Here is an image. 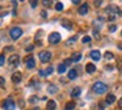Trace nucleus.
<instances>
[{"mask_svg":"<svg viewBox=\"0 0 122 110\" xmlns=\"http://www.w3.org/2000/svg\"><path fill=\"white\" fill-rule=\"evenodd\" d=\"M55 9L58 10V12H59V10H62V9H63V4H62V3H56V5H55Z\"/></svg>","mask_w":122,"mask_h":110,"instance_id":"4be33fe9","label":"nucleus"},{"mask_svg":"<svg viewBox=\"0 0 122 110\" xmlns=\"http://www.w3.org/2000/svg\"><path fill=\"white\" fill-rule=\"evenodd\" d=\"M21 80H22V75H21V72H15L13 75H12V81H13L15 84H19Z\"/></svg>","mask_w":122,"mask_h":110,"instance_id":"6e6552de","label":"nucleus"},{"mask_svg":"<svg viewBox=\"0 0 122 110\" xmlns=\"http://www.w3.org/2000/svg\"><path fill=\"white\" fill-rule=\"evenodd\" d=\"M63 26H64L66 29H72V24L68 22L67 20H63Z\"/></svg>","mask_w":122,"mask_h":110,"instance_id":"aec40b11","label":"nucleus"},{"mask_svg":"<svg viewBox=\"0 0 122 110\" xmlns=\"http://www.w3.org/2000/svg\"><path fill=\"white\" fill-rule=\"evenodd\" d=\"M47 90H49V93H51V94H54V93H56L58 92V88H56L55 85H49V88H47Z\"/></svg>","mask_w":122,"mask_h":110,"instance_id":"a211bd4d","label":"nucleus"},{"mask_svg":"<svg viewBox=\"0 0 122 110\" xmlns=\"http://www.w3.org/2000/svg\"><path fill=\"white\" fill-rule=\"evenodd\" d=\"M118 105H119V107H122V98L118 101Z\"/></svg>","mask_w":122,"mask_h":110,"instance_id":"f704fd0d","label":"nucleus"},{"mask_svg":"<svg viewBox=\"0 0 122 110\" xmlns=\"http://www.w3.org/2000/svg\"><path fill=\"white\" fill-rule=\"evenodd\" d=\"M43 4H45V5H46V7H49V5H50V4H51V1H43Z\"/></svg>","mask_w":122,"mask_h":110,"instance_id":"473e14b6","label":"nucleus"},{"mask_svg":"<svg viewBox=\"0 0 122 110\" xmlns=\"http://www.w3.org/2000/svg\"><path fill=\"white\" fill-rule=\"evenodd\" d=\"M66 70H67V68H66V65H64V64H59V67H58V72L59 73H64V72H66Z\"/></svg>","mask_w":122,"mask_h":110,"instance_id":"6ab92c4d","label":"nucleus"},{"mask_svg":"<svg viewBox=\"0 0 122 110\" xmlns=\"http://www.w3.org/2000/svg\"><path fill=\"white\" fill-rule=\"evenodd\" d=\"M9 35H11L12 39H19L20 37L22 35V30L21 28H12L11 31H9Z\"/></svg>","mask_w":122,"mask_h":110,"instance_id":"f03ea898","label":"nucleus"},{"mask_svg":"<svg viewBox=\"0 0 122 110\" xmlns=\"http://www.w3.org/2000/svg\"><path fill=\"white\" fill-rule=\"evenodd\" d=\"M53 67H49L47 70H45V71H40V76H47V75H51L53 73Z\"/></svg>","mask_w":122,"mask_h":110,"instance_id":"2eb2a0df","label":"nucleus"},{"mask_svg":"<svg viewBox=\"0 0 122 110\" xmlns=\"http://www.w3.org/2000/svg\"><path fill=\"white\" fill-rule=\"evenodd\" d=\"M74 107H75V104H74V102H68V104L66 105V109H64V110H72Z\"/></svg>","mask_w":122,"mask_h":110,"instance_id":"412c9836","label":"nucleus"},{"mask_svg":"<svg viewBox=\"0 0 122 110\" xmlns=\"http://www.w3.org/2000/svg\"><path fill=\"white\" fill-rule=\"evenodd\" d=\"M4 84H5V80H4V77H0V86H3Z\"/></svg>","mask_w":122,"mask_h":110,"instance_id":"c85d7f7f","label":"nucleus"},{"mask_svg":"<svg viewBox=\"0 0 122 110\" xmlns=\"http://www.w3.org/2000/svg\"><path fill=\"white\" fill-rule=\"evenodd\" d=\"M71 62H72L71 59H66V60H64V65H68V64H70V63H71Z\"/></svg>","mask_w":122,"mask_h":110,"instance_id":"7c9ffc66","label":"nucleus"},{"mask_svg":"<svg viewBox=\"0 0 122 110\" xmlns=\"http://www.w3.org/2000/svg\"><path fill=\"white\" fill-rule=\"evenodd\" d=\"M85 71H87L88 73H93L96 71V65L92 64V63H88V64L85 65Z\"/></svg>","mask_w":122,"mask_h":110,"instance_id":"f8f14e48","label":"nucleus"},{"mask_svg":"<svg viewBox=\"0 0 122 110\" xmlns=\"http://www.w3.org/2000/svg\"><path fill=\"white\" fill-rule=\"evenodd\" d=\"M15 107H16V104H15V101L12 98H7L5 101L3 102V109L4 110H15Z\"/></svg>","mask_w":122,"mask_h":110,"instance_id":"20e7f679","label":"nucleus"},{"mask_svg":"<svg viewBox=\"0 0 122 110\" xmlns=\"http://www.w3.org/2000/svg\"><path fill=\"white\" fill-rule=\"evenodd\" d=\"M25 64H26V67L29 68V70H32V68L36 67V60L33 56H28L26 60H25Z\"/></svg>","mask_w":122,"mask_h":110,"instance_id":"423d86ee","label":"nucleus"},{"mask_svg":"<svg viewBox=\"0 0 122 110\" xmlns=\"http://www.w3.org/2000/svg\"><path fill=\"white\" fill-rule=\"evenodd\" d=\"M88 9H89V5H88V4H81V5H80V8H79V15H81V16L87 15Z\"/></svg>","mask_w":122,"mask_h":110,"instance_id":"1a4fd4ad","label":"nucleus"},{"mask_svg":"<svg viewBox=\"0 0 122 110\" xmlns=\"http://www.w3.org/2000/svg\"><path fill=\"white\" fill-rule=\"evenodd\" d=\"M116 101V96H114V94H108V96H106V105H112L113 104V102Z\"/></svg>","mask_w":122,"mask_h":110,"instance_id":"4468645a","label":"nucleus"},{"mask_svg":"<svg viewBox=\"0 0 122 110\" xmlns=\"http://www.w3.org/2000/svg\"><path fill=\"white\" fill-rule=\"evenodd\" d=\"M76 38H77V37H72L71 39H68V41H67V43H72V42H75V41H76Z\"/></svg>","mask_w":122,"mask_h":110,"instance_id":"cd10ccee","label":"nucleus"},{"mask_svg":"<svg viewBox=\"0 0 122 110\" xmlns=\"http://www.w3.org/2000/svg\"><path fill=\"white\" fill-rule=\"evenodd\" d=\"M8 62H9V64H11V65H16V67H17V65H19V63H20L19 55H12V56L9 58Z\"/></svg>","mask_w":122,"mask_h":110,"instance_id":"0eeeda50","label":"nucleus"},{"mask_svg":"<svg viewBox=\"0 0 122 110\" xmlns=\"http://www.w3.org/2000/svg\"><path fill=\"white\" fill-rule=\"evenodd\" d=\"M92 90L95 92V93H97V94H102V93H105V92L108 90V85L104 84V83H101V81H97V83H95L92 85Z\"/></svg>","mask_w":122,"mask_h":110,"instance_id":"f257e3e1","label":"nucleus"},{"mask_svg":"<svg viewBox=\"0 0 122 110\" xmlns=\"http://www.w3.org/2000/svg\"><path fill=\"white\" fill-rule=\"evenodd\" d=\"M55 109H56L55 101H53V100H49V101H47V105H46V110H55Z\"/></svg>","mask_w":122,"mask_h":110,"instance_id":"9b49d317","label":"nucleus"},{"mask_svg":"<svg viewBox=\"0 0 122 110\" xmlns=\"http://www.w3.org/2000/svg\"><path fill=\"white\" fill-rule=\"evenodd\" d=\"M80 59H81V54L80 52H74L72 54V58H71L72 62H79Z\"/></svg>","mask_w":122,"mask_h":110,"instance_id":"f3484780","label":"nucleus"},{"mask_svg":"<svg viewBox=\"0 0 122 110\" xmlns=\"http://www.w3.org/2000/svg\"><path fill=\"white\" fill-rule=\"evenodd\" d=\"M121 35H122V33H121Z\"/></svg>","mask_w":122,"mask_h":110,"instance_id":"c9c22d12","label":"nucleus"},{"mask_svg":"<svg viewBox=\"0 0 122 110\" xmlns=\"http://www.w3.org/2000/svg\"><path fill=\"white\" fill-rule=\"evenodd\" d=\"M33 49H34V46H33V45H29V46L26 47V51H32Z\"/></svg>","mask_w":122,"mask_h":110,"instance_id":"c756f323","label":"nucleus"},{"mask_svg":"<svg viewBox=\"0 0 122 110\" xmlns=\"http://www.w3.org/2000/svg\"><path fill=\"white\" fill-rule=\"evenodd\" d=\"M38 56H40V60L42 63H47L51 59V52L50 51H41L38 54Z\"/></svg>","mask_w":122,"mask_h":110,"instance_id":"39448f33","label":"nucleus"},{"mask_svg":"<svg viewBox=\"0 0 122 110\" xmlns=\"http://www.w3.org/2000/svg\"><path fill=\"white\" fill-rule=\"evenodd\" d=\"M61 42V34L56 33V31H54V33H51L50 35H49V43L51 45H56Z\"/></svg>","mask_w":122,"mask_h":110,"instance_id":"7ed1b4c3","label":"nucleus"},{"mask_svg":"<svg viewBox=\"0 0 122 110\" xmlns=\"http://www.w3.org/2000/svg\"><path fill=\"white\" fill-rule=\"evenodd\" d=\"M89 56L92 58L93 60H100L101 54H100V51H98V50H93V51L89 52Z\"/></svg>","mask_w":122,"mask_h":110,"instance_id":"9d476101","label":"nucleus"},{"mask_svg":"<svg viewBox=\"0 0 122 110\" xmlns=\"http://www.w3.org/2000/svg\"><path fill=\"white\" fill-rule=\"evenodd\" d=\"M30 4H32V7H33V8H36L38 3H37V1H30Z\"/></svg>","mask_w":122,"mask_h":110,"instance_id":"2f4dec72","label":"nucleus"},{"mask_svg":"<svg viewBox=\"0 0 122 110\" xmlns=\"http://www.w3.org/2000/svg\"><path fill=\"white\" fill-rule=\"evenodd\" d=\"M84 43H88V42H91V37L89 35H87V37H83V39H81Z\"/></svg>","mask_w":122,"mask_h":110,"instance_id":"b1692460","label":"nucleus"},{"mask_svg":"<svg viewBox=\"0 0 122 110\" xmlns=\"http://www.w3.org/2000/svg\"><path fill=\"white\" fill-rule=\"evenodd\" d=\"M105 58H106V59H112V58H113V54L109 52V51H106L105 52Z\"/></svg>","mask_w":122,"mask_h":110,"instance_id":"393cba45","label":"nucleus"},{"mask_svg":"<svg viewBox=\"0 0 122 110\" xmlns=\"http://www.w3.org/2000/svg\"><path fill=\"white\" fill-rule=\"evenodd\" d=\"M37 101H38V98H37L36 96H32V97L29 98V102H30V104H36Z\"/></svg>","mask_w":122,"mask_h":110,"instance_id":"5701e85b","label":"nucleus"},{"mask_svg":"<svg viewBox=\"0 0 122 110\" xmlns=\"http://www.w3.org/2000/svg\"><path fill=\"white\" fill-rule=\"evenodd\" d=\"M41 15H42V17H46V16H47V15H46L45 10H42V12H41Z\"/></svg>","mask_w":122,"mask_h":110,"instance_id":"72a5a7b5","label":"nucleus"},{"mask_svg":"<svg viewBox=\"0 0 122 110\" xmlns=\"http://www.w3.org/2000/svg\"><path fill=\"white\" fill-rule=\"evenodd\" d=\"M80 93H81V89H80L79 86H75V88L72 89V92H71V96L72 97H77V96H80Z\"/></svg>","mask_w":122,"mask_h":110,"instance_id":"dca6fc26","label":"nucleus"},{"mask_svg":"<svg viewBox=\"0 0 122 110\" xmlns=\"http://www.w3.org/2000/svg\"><path fill=\"white\" fill-rule=\"evenodd\" d=\"M116 29H117L116 25H110V26H109V30H110L112 33H113V31H116Z\"/></svg>","mask_w":122,"mask_h":110,"instance_id":"bb28decb","label":"nucleus"},{"mask_svg":"<svg viewBox=\"0 0 122 110\" xmlns=\"http://www.w3.org/2000/svg\"><path fill=\"white\" fill-rule=\"evenodd\" d=\"M77 77V71L76 70H70L68 71V79L70 80H75Z\"/></svg>","mask_w":122,"mask_h":110,"instance_id":"ddd939ff","label":"nucleus"},{"mask_svg":"<svg viewBox=\"0 0 122 110\" xmlns=\"http://www.w3.org/2000/svg\"><path fill=\"white\" fill-rule=\"evenodd\" d=\"M4 63H5V58H4V55H0V65H3Z\"/></svg>","mask_w":122,"mask_h":110,"instance_id":"a878e982","label":"nucleus"}]
</instances>
